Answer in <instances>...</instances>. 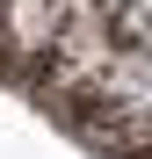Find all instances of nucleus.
I'll return each mask as SVG.
<instances>
[{
    "mask_svg": "<svg viewBox=\"0 0 152 159\" xmlns=\"http://www.w3.org/2000/svg\"><path fill=\"white\" fill-rule=\"evenodd\" d=\"M123 36H131V0H72L65 29L44 58V87L58 101H94L116 51H123Z\"/></svg>",
    "mask_w": 152,
    "mask_h": 159,
    "instance_id": "1",
    "label": "nucleus"
},
{
    "mask_svg": "<svg viewBox=\"0 0 152 159\" xmlns=\"http://www.w3.org/2000/svg\"><path fill=\"white\" fill-rule=\"evenodd\" d=\"M87 130H94V145H109L116 159H145L152 152V22L123 36L101 94L87 101Z\"/></svg>",
    "mask_w": 152,
    "mask_h": 159,
    "instance_id": "2",
    "label": "nucleus"
},
{
    "mask_svg": "<svg viewBox=\"0 0 152 159\" xmlns=\"http://www.w3.org/2000/svg\"><path fill=\"white\" fill-rule=\"evenodd\" d=\"M145 159H152V152H145Z\"/></svg>",
    "mask_w": 152,
    "mask_h": 159,
    "instance_id": "4",
    "label": "nucleus"
},
{
    "mask_svg": "<svg viewBox=\"0 0 152 159\" xmlns=\"http://www.w3.org/2000/svg\"><path fill=\"white\" fill-rule=\"evenodd\" d=\"M72 15V0H0V65L15 72H44L51 43H58Z\"/></svg>",
    "mask_w": 152,
    "mask_h": 159,
    "instance_id": "3",
    "label": "nucleus"
}]
</instances>
